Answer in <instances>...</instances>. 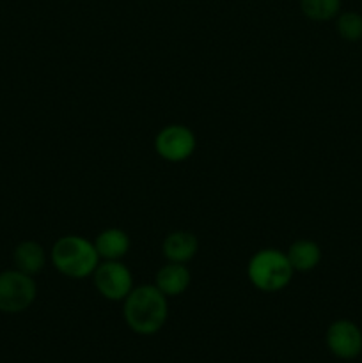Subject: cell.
Segmentation results:
<instances>
[{
    "instance_id": "obj_1",
    "label": "cell",
    "mask_w": 362,
    "mask_h": 363,
    "mask_svg": "<svg viewBox=\"0 0 362 363\" xmlns=\"http://www.w3.org/2000/svg\"><path fill=\"white\" fill-rule=\"evenodd\" d=\"M123 318L128 328L137 335H155L165 326L169 318V303L165 294L156 286L133 287L124 298Z\"/></svg>"
},
{
    "instance_id": "obj_2",
    "label": "cell",
    "mask_w": 362,
    "mask_h": 363,
    "mask_svg": "<svg viewBox=\"0 0 362 363\" xmlns=\"http://www.w3.org/2000/svg\"><path fill=\"white\" fill-rule=\"evenodd\" d=\"M50 257H52L53 266L60 275L73 280L92 277L94 269L102 262L98 252H96L94 241L75 236V234L59 238L53 243Z\"/></svg>"
},
{
    "instance_id": "obj_3",
    "label": "cell",
    "mask_w": 362,
    "mask_h": 363,
    "mask_svg": "<svg viewBox=\"0 0 362 363\" xmlns=\"http://www.w3.org/2000/svg\"><path fill=\"white\" fill-rule=\"evenodd\" d=\"M293 273L287 255L277 248H263L256 252L247 264L248 282L263 293H279L286 289Z\"/></svg>"
},
{
    "instance_id": "obj_4",
    "label": "cell",
    "mask_w": 362,
    "mask_h": 363,
    "mask_svg": "<svg viewBox=\"0 0 362 363\" xmlns=\"http://www.w3.org/2000/svg\"><path fill=\"white\" fill-rule=\"evenodd\" d=\"M38 286L34 279L20 269H9L0 273V312L20 314L35 300Z\"/></svg>"
},
{
    "instance_id": "obj_5",
    "label": "cell",
    "mask_w": 362,
    "mask_h": 363,
    "mask_svg": "<svg viewBox=\"0 0 362 363\" xmlns=\"http://www.w3.org/2000/svg\"><path fill=\"white\" fill-rule=\"evenodd\" d=\"M92 284L105 300L124 301L133 289V277L121 261H103L92 273Z\"/></svg>"
},
{
    "instance_id": "obj_6",
    "label": "cell",
    "mask_w": 362,
    "mask_h": 363,
    "mask_svg": "<svg viewBox=\"0 0 362 363\" xmlns=\"http://www.w3.org/2000/svg\"><path fill=\"white\" fill-rule=\"evenodd\" d=\"M197 147V138L190 128L183 124H169L155 138V149L160 158L170 163H180L190 158Z\"/></svg>"
},
{
    "instance_id": "obj_7",
    "label": "cell",
    "mask_w": 362,
    "mask_h": 363,
    "mask_svg": "<svg viewBox=\"0 0 362 363\" xmlns=\"http://www.w3.org/2000/svg\"><path fill=\"white\" fill-rule=\"evenodd\" d=\"M327 347L341 360H353L362 353V332L348 319L334 321L327 330Z\"/></svg>"
},
{
    "instance_id": "obj_8",
    "label": "cell",
    "mask_w": 362,
    "mask_h": 363,
    "mask_svg": "<svg viewBox=\"0 0 362 363\" xmlns=\"http://www.w3.org/2000/svg\"><path fill=\"white\" fill-rule=\"evenodd\" d=\"M190 280L192 275L187 266L181 264V262H167L156 273L155 286L167 298H176L188 289Z\"/></svg>"
},
{
    "instance_id": "obj_9",
    "label": "cell",
    "mask_w": 362,
    "mask_h": 363,
    "mask_svg": "<svg viewBox=\"0 0 362 363\" xmlns=\"http://www.w3.org/2000/svg\"><path fill=\"white\" fill-rule=\"evenodd\" d=\"M199 250V241L195 234L188 230H176L170 233L162 243V254L169 262H181L187 264L195 257Z\"/></svg>"
},
{
    "instance_id": "obj_10",
    "label": "cell",
    "mask_w": 362,
    "mask_h": 363,
    "mask_svg": "<svg viewBox=\"0 0 362 363\" xmlns=\"http://www.w3.org/2000/svg\"><path fill=\"white\" fill-rule=\"evenodd\" d=\"M130 236L124 230L110 227L96 236L94 247L102 261H121L130 250Z\"/></svg>"
},
{
    "instance_id": "obj_11",
    "label": "cell",
    "mask_w": 362,
    "mask_h": 363,
    "mask_svg": "<svg viewBox=\"0 0 362 363\" xmlns=\"http://www.w3.org/2000/svg\"><path fill=\"white\" fill-rule=\"evenodd\" d=\"M14 266L20 272L27 273V275L34 277L46 266V254L45 248L35 241H21L16 248H14Z\"/></svg>"
},
{
    "instance_id": "obj_12",
    "label": "cell",
    "mask_w": 362,
    "mask_h": 363,
    "mask_svg": "<svg viewBox=\"0 0 362 363\" xmlns=\"http://www.w3.org/2000/svg\"><path fill=\"white\" fill-rule=\"evenodd\" d=\"M287 261H290L293 272H311L322 261V250L314 241L309 240H298L290 245L286 252Z\"/></svg>"
},
{
    "instance_id": "obj_13",
    "label": "cell",
    "mask_w": 362,
    "mask_h": 363,
    "mask_svg": "<svg viewBox=\"0 0 362 363\" xmlns=\"http://www.w3.org/2000/svg\"><path fill=\"white\" fill-rule=\"evenodd\" d=\"M300 9L309 20L327 21L339 13L341 0H300Z\"/></svg>"
},
{
    "instance_id": "obj_14",
    "label": "cell",
    "mask_w": 362,
    "mask_h": 363,
    "mask_svg": "<svg viewBox=\"0 0 362 363\" xmlns=\"http://www.w3.org/2000/svg\"><path fill=\"white\" fill-rule=\"evenodd\" d=\"M337 32L346 41L362 39V16L357 13H344L337 20Z\"/></svg>"
}]
</instances>
